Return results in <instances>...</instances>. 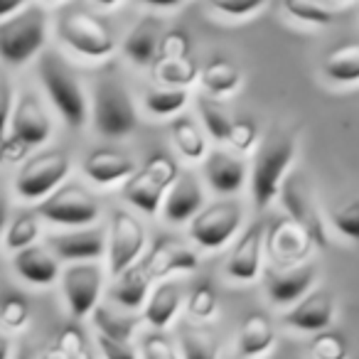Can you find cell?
<instances>
[{
	"instance_id": "obj_17",
	"label": "cell",
	"mask_w": 359,
	"mask_h": 359,
	"mask_svg": "<svg viewBox=\"0 0 359 359\" xmlns=\"http://www.w3.org/2000/svg\"><path fill=\"white\" fill-rule=\"evenodd\" d=\"M334 310H337V305H334L332 293L325 288H313L300 303H295L283 315V325L290 330H298V332L318 334L330 330L334 320Z\"/></svg>"
},
{
	"instance_id": "obj_46",
	"label": "cell",
	"mask_w": 359,
	"mask_h": 359,
	"mask_svg": "<svg viewBox=\"0 0 359 359\" xmlns=\"http://www.w3.org/2000/svg\"><path fill=\"white\" fill-rule=\"evenodd\" d=\"M140 357L143 359H182L172 339L163 332H150L140 342Z\"/></svg>"
},
{
	"instance_id": "obj_47",
	"label": "cell",
	"mask_w": 359,
	"mask_h": 359,
	"mask_svg": "<svg viewBox=\"0 0 359 359\" xmlns=\"http://www.w3.org/2000/svg\"><path fill=\"white\" fill-rule=\"evenodd\" d=\"M96 344H99L104 359H138L135 354V347L130 342H123V339H114L109 334H96Z\"/></svg>"
},
{
	"instance_id": "obj_50",
	"label": "cell",
	"mask_w": 359,
	"mask_h": 359,
	"mask_svg": "<svg viewBox=\"0 0 359 359\" xmlns=\"http://www.w3.org/2000/svg\"><path fill=\"white\" fill-rule=\"evenodd\" d=\"M22 8H25L22 0H0V22L8 20V18L15 15V13H20Z\"/></svg>"
},
{
	"instance_id": "obj_31",
	"label": "cell",
	"mask_w": 359,
	"mask_h": 359,
	"mask_svg": "<svg viewBox=\"0 0 359 359\" xmlns=\"http://www.w3.org/2000/svg\"><path fill=\"white\" fill-rule=\"evenodd\" d=\"M323 74L334 84L359 81V45H342L325 57Z\"/></svg>"
},
{
	"instance_id": "obj_29",
	"label": "cell",
	"mask_w": 359,
	"mask_h": 359,
	"mask_svg": "<svg viewBox=\"0 0 359 359\" xmlns=\"http://www.w3.org/2000/svg\"><path fill=\"white\" fill-rule=\"evenodd\" d=\"M170 135H172L175 148L187 160H205L207 158V138L200 130V126L190 116H177L170 123Z\"/></svg>"
},
{
	"instance_id": "obj_30",
	"label": "cell",
	"mask_w": 359,
	"mask_h": 359,
	"mask_svg": "<svg viewBox=\"0 0 359 359\" xmlns=\"http://www.w3.org/2000/svg\"><path fill=\"white\" fill-rule=\"evenodd\" d=\"M347 6H337V3H318V0H285L283 11L288 13L293 20L305 22L313 27H327L337 20V13L344 11Z\"/></svg>"
},
{
	"instance_id": "obj_8",
	"label": "cell",
	"mask_w": 359,
	"mask_h": 359,
	"mask_svg": "<svg viewBox=\"0 0 359 359\" xmlns=\"http://www.w3.org/2000/svg\"><path fill=\"white\" fill-rule=\"evenodd\" d=\"M72 160L65 150H42L22 163L15 177V192L27 202H42L60 190L69 175Z\"/></svg>"
},
{
	"instance_id": "obj_2",
	"label": "cell",
	"mask_w": 359,
	"mask_h": 359,
	"mask_svg": "<svg viewBox=\"0 0 359 359\" xmlns=\"http://www.w3.org/2000/svg\"><path fill=\"white\" fill-rule=\"evenodd\" d=\"M37 74L65 123L72 128H81L86 123L89 109H86V94L72 67L57 52H42L37 62Z\"/></svg>"
},
{
	"instance_id": "obj_36",
	"label": "cell",
	"mask_w": 359,
	"mask_h": 359,
	"mask_svg": "<svg viewBox=\"0 0 359 359\" xmlns=\"http://www.w3.org/2000/svg\"><path fill=\"white\" fill-rule=\"evenodd\" d=\"M91 315H94V325L101 334H109L114 339H123V342H130L135 327H138V318H133V315H118L114 310L104 308V305H99Z\"/></svg>"
},
{
	"instance_id": "obj_48",
	"label": "cell",
	"mask_w": 359,
	"mask_h": 359,
	"mask_svg": "<svg viewBox=\"0 0 359 359\" xmlns=\"http://www.w3.org/2000/svg\"><path fill=\"white\" fill-rule=\"evenodd\" d=\"M13 111H15V106H13V89L6 76H0V145L8 138L6 133L13 121Z\"/></svg>"
},
{
	"instance_id": "obj_24",
	"label": "cell",
	"mask_w": 359,
	"mask_h": 359,
	"mask_svg": "<svg viewBox=\"0 0 359 359\" xmlns=\"http://www.w3.org/2000/svg\"><path fill=\"white\" fill-rule=\"evenodd\" d=\"M276 344V327L273 320L266 313H249L244 318L236 334V352L241 359H256L271 352Z\"/></svg>"
},
{
	"instance_id": "obj_9",
	"label": "cell",
	"mask_w": 359,
	"mask_h": 359,
	"mask_svg": "<svg viewBox=\"0 0 359 359\" xmlns=\"http://www.w3.org/2000/svg\"><path fill=\"white\" fill-rule=\"evenodd\" d=\"M315 251V241L310 234L288 217H276L266 226V256L273 269H298L308 264Z\"/></svg>"
},
{
	"instance_id": "obj_33",
	"label": "cell",
	"mask_w": 359,
	"mask_h": 359,
	"mask_svg": "<svg viewBox=\"0 0 359 359\" xmlns=\"http://www.w3.org/2000/svg\"><path fill=\"white\" fill-rule=\"evenodd\" d=\"M200 67L192 57L187 60H175V62H158L153 67V76L168 89H187L200 79Z\"/></svg>"
},
{
	"instance_id": "obj_10",
	"label": "cell",
	"mask_w": 359,
	"mask_h": 359,
	"mask_svg": "<svg viewBox=\"0 0 359 359\" xmlns=\"http://www.w3.org/2000/svg\"><path fill=\"white\" fill-rule=\"evenodd\" d=\"M244 210L236 200H219L207 205L195 219L190 222V239L200 249L215 251L222 249L231 236L239 231Z\"/></svg>"
},
{
	"instance_id": "obj_19",
	"label": "cell",
	"mask_w": 359,
	"mask_h": 359,
	"mask_svg": "<svg viewBox=\"0 0 359 359\" xmlns=\"http://www.w3.org/2000/svg\"><path fill=\"white\" fill-rule=\"evenodd\" d=\"M202 210H205V192L200 180L192 172H180L163 202V217L170 224H185L195 219Z\"/></svg>"
},
{
	"instance_id": "obj_22",
	"label": "cell",
	"mask_w": 359,
	"mask_h": 359,
	"mask_svg": "<svg viewBox=\"0 0 359 359\" xmlns=\"http://www.w3.org/2000/svg\"><path fill=\"white\" fill-rule=\"evenodd\" d=\"M163 18L143 15L123 40V55L138 67H155L160 40H163Z\"/></svg>"
},
{
	"instance_id": "obj_32",
	"label": "cell",
	"mask_w": 359,
	"mask_h": 359,
	"mask_svg": "<svg viewBox=\"0 0 359 359\" xmlns=\"http://www.w3.org/2000/svg\"><path fill=\"white\" fill-rule=\"evenodd\" d=\"M180 354L182 359H217L219 342L207 327L182 325L180 327Z\"/></svg>"
},
{
	"instance_id": "obj_42",
	"label": "cell",
	"mask_w": 359,
	"mask_h": 359,
	"mask_svg": "<svg viewBox=\"0 0 359 359\" xmlns=\"http://www.w3.org/2000/svg\"><path fill=\"white\" fill-rule=\"evenodd\" d=\"M192 50V40L182 27H175L168 30L160 40V50H158V62H175V60H187ZM155 62V65H158Z\"/></svg>"
},
{
	"instance_id": "obj_49",
	"label": "cell",
	"mask_w": 359,
	"mask_h": 359,
	"mask_svg": "<svg viewBox=\"0 0 359 359\" xmlns=\"http://www.w3.org/2000/svg\"><path fill=\"white\" fill-rule=\"evenodd\" d=\"M18 359H62V354L47 344H32V342H22L20 349H18Z\"/></svg>"
},
{
	"instance_id": "obj_12",
	"label": "cell",
	"mask_w": 359,
	"mask_h": 359,
	"mask_svg": "<svg viewBox=\"0 0 359 359\" xmlns=\"http://www.w3.org/2000/svg\"><path fill=\"white\" fill-rule=\"evenodd\" d=\"M145 251V226L133 215L116 210L111 217V236H109V271L114 278L138 264Z\"/></svg>"
},
{
	"instance_id": "obj_38",
	"label": "cell",
	"mask_w": 359,
	"mask_h": 359,
	"mask_svg": "<svg viewBox=\"0 0 359 359\" xmlns=\"http://www.w3.org/2000/svg\"><path fill=\"white\" fill-rule=\"evenodd\" d=\"M219 310V295H217L215 285L210 280H202L192 288L190 298H187V315L195 323H207L212 320Z\"/></svg>"
},
{
	"instance_id": "obj_39",
	"label": "cell",
	"mask_w": 359,
	"mask_h": 359,
	"mask_svg": "<svg viewBox=\"0 0 359 359\" xmlns=\"http://www.w3.org/2000/svg\"><path fill=\"white\" fill-rule=\"evenodd\" d=\"M308 352L313 359H349V342L339 330H325L310 337Z\"/></svg>"
},
{
	"instance_id": "obj_25",
	"label": "cell",
	"mask_w": 359,
	"mask_h": 359,
	"mask_svg": "<svg viewBox=\"0 0 359 359\" xmlns=\"http://www.w3.org/2000/svg\"><path fill=\"white\" fill-rule=\"evenodd\" d=\"M13 266H15L18 276L32 285H52L60 278V264H57L55 254L37 244L18 251L13 256Z\"/></svg>"
},
{
	"instance_id": "obj_5",
	"label": "cell",
	"mask_w": 359,
	"mask_h": 359,
	"mask_svg": "<svg viewBox=\"0 0 359 359\" xmlns=\"http://www.w3.org/2000/svg\"><path fill=\"white\" fill-rule=\"evenodd\" d=\"M94 126L104 138L118 140L135 130L138 114L128 89L121 84L118 76L104 74L94 89Z\"/></svg>"
},
{
	"instance_id": "obj_44",
	"label": "cell",
	"mask_w": 359,
	"mask_h": 359,
	"mask_svg": "<svg viewBox=\"0 0 359 359\" xmlns=\"http://www.w3.org/2000/svg\"><path fill=\"white\" fill-rule=\"evenodd\" d=\"M266 8V0H212L210 11L229 20H246Z\"/></svg>"
},
{
	"instance_id": "obj_13",
	"label": "cell",
	"mask_w": 359,
	"mask_h": 359,
	"mask_svg": "<svg viewBox=\"0 0 359 359\" xmlns=\"http://www.w3.org/2000/svg\"><path fill=\"white\" fill-rule=\"evenodd\" d=\"M266 226L269 222L256 219L244 229L239 241L231 249L229 259H226V276L239 283H251L259 278L264 271V256H266Z\"/></svg>"
},
{
	"instance_id": "obj_26",
	"label": "cell",
	"mask_w": 359,
	"mask_h": 359,
	"mask_svg": "<svg viewBox=\"0 0 359 359\" xmlns=\"http://www.w3.org/2000/svg\"><path fill=\"white\" fill-rule=\"evenodd\" d=\"M150 283H153V276H150V269H148V264H145V259H140L138 264H133L126 273H121L118 278H116L114 288H111V295H114L116 303L123 305L126 310H135L143 303H148Z\"/></svg>"
},
{
	"instance_id": "obj_41",
	"label": "cell",
	"mask_w": 359,
	"mask_h": 359,
	"mask_svg": "<svg viewBox=\"0 0 359 359\" xmlns=\"http://www.w3.org/2000/svg\"><path fill=\"white\" fill-rule=\"evenodd\" d=\"M330 222H332V226L344 239L359 246V197L334 207V210L330 212Z\"/></svg>"
},
{
	"instance_id": "obj_45",
	"label": "cell",
	"mask_w": 359,
	"mask_h": 359,
	"mask_svg": "<svg viewBox=\"0 0 359 359\" xmlns=\"http://www.w3.org/2000/svg\"><path fill=\"white\" fill-rule=\"evenodd\" d=\"M226 143H229L236 153H251V150L256 148V143H259V126L251 118H234Z\"/></svg>"
},
{
	"instance_id": "obj_18",
	"label": "cell",
	"mask_w": 359,
	"mask_h": 359,
	"mask_svg": "<svg viewBox=\"0 0 359 359\" xmlns=\"http://www.w3.org/2000/svg\"><path fill=\"white\" fill-rule=\"evenodd\" d=\"M205 177L210 182V187L217 195H236V192L244 187L246 177H249L251 170L246 168L244 158L229 153V150L215 148L207 153L205 158Z\"/></svg>"
},
{
	"instance_id": "obj_7",
	"label": "cell",
	"mask_w": 359,
	"mask_h": 359,
	"mask_svg": "<svg viewBox=\"0 0 359 359\" xmlns=\"http://www.w3.org/2000/svg\"><path fill=\"white\" fill-rule=\"evenodd\" d=\"M278 202L283 207L285 217L293 219L298 226H303L318 249H327L330 236L327 226H325L323 210H320L318 195H315L313 185H310V180L305 177L303 170H290L288 177L283 180Z\"/></svg>"
},
{
	"instance_id": "obj_23",
	"label": "cell",
	"mask_w": 359,
	"mask_h": 359,
	"mask_svg": "<svg viewBox=\"0 0 359 359\" xmlns=\"http://www.w3.org/2000/svg\"><path fill=\"white\" fill-rule=\"evenodd\" d=\"M84 172L96 185H114L135 175V163L130 155L111 148H96L84 158Z\"/></svg>"
},
{
	"instance_id": "obj_3",
	"label": "cell",
	"mask_w": 359,
	"mask_h": 359,
	"mask_svg": "<svg viewBox=\"0 0 359 359\" xmlns=\"http://www.w3.org/2000/svg\"><path fill=\"white\" fill-rule=\"evenodd\" d=\"M47 37V13L25 3L20 13L0 22V60L8 67H22L42 50Z\"/></svg>"
},
{
	"instance_id": "obj_40",
	"label": "cell",
	"mask_w": 359,
	"mask_h": 359,
	"mask_svg": "<svg viewBox=\"0 0 359 359\" xmlns=\"http://www.w3.org/2000/svg\"><path fill=\"white\" fill-rule=\"evenodd\" d=\"M55 349L62 354V359H94L84 330L76 327V325H65L60 330L55 339Z\"/></svg>"
},
{
	"instance_id": "obj_43",
	"label": "cell",
	"mask_w": 359,
	"mask_h": 359,
	"mask_svg": "<svg viewBox=\"0 0 359 359\" xmlns=\"http://www.w3.org/2000/svg\"><path fill=\"white\" fill-rule=\"evenodd\" d=\"M0 323L8 330H22L30 323V303L20 293H13L0 300Z\"/></svg>"
},
{
	"instance_id": "obj_20",
	"label": "cell",
	"mask_w": 359,
	"mask_h": 359,
	"mask_svg": "<svg viewBox=\"0 0 359 359\" xmlns=\"http://www.w3.org/2000/svg\"><path fill=\"white\" fill-rule=\"evenodd\" d=\"M143 259L148 264L153 280L172 273H187V271H195L197 264H200V256L190 246L180 244L170 236H158Z\"/></svg>"
},
{
	"instance_id": "obj_11",
	"label": "cell",
	"mask_w": 359,
	"mask_h": 359,
	"mask_svg": "<svg viewBox=\"0 0 359 359\" xmlns=\"http://www.w3.org/2000/svg\"><path fill=\"white\" fill-rule=\"evenodd\" d=\"M37 215L50 224L60 226H89L99 217L96 200L79 185H62L47 200L37 205Z\"/></svg>"
},
{
	"instance_id": "obj_27",
	"label": "cell",
	"mask_w": 359,
	"mask_h": 359,
	"mask_svg": "<svg viewBox=\"0 0 359 359\" xmlns=\"http://www.w3.org/2000/svg\"><path fill=\"white\" fill-rule=\"evenodd\" d=\"M180 303H182L180 285L175 283V280H163V283H158L150 290V298L143 310L145 323L153 325L160 332V330L168 327L175 320V315H177V310H180Z\"/></svg>"
},
{
	"instance_id": "obj_14",
	"label": "cell",
	"mask_w": 359,
	"mask_h": 359,
	"mask_svg": "<svg viewBox=\"0 0 359 359\" xmlns=\"http://www.w3.org/2000/svg\"><path fill=\"white\" fill-rule=\"evenodd\" d=\"M101 269L96 264H72L62 273V290H65L67 308L72 318L81 320L84 315L99 308L101 298Z\"/></svg>"
},
{
	"instance_id": "obj_28",
	"label": "cell",
	"mask_w": 359,
	"mask_h": 359,
	"mask_svg": "<svg viewBox=\"0 0 359 359\" xmlns=\"http://www.w3.org/2000/svg\"><path fill=\"white\" fill-rule=\"evenodd\" d=\"M200 84L205 86L207 96H229L241 86V69L226 57H215L200 72Z\"/></svg>"
},
{
	"instance_id": "obj_6",
	"label": "cell",
	"mask_w": 359,
	"mask_h": 359,
	"mask_svg": "<svg viewBox=\"0 0 359 359\" xmlns=\"http://www.w3.org/2000/svg\"><path fill=\"white\" fill-rule=\"evenodd\" d=\"M57 35L76 55L89 60L109 57L116 50L114 30L106 25L104 18L94 15L86 8H65L57 20Z\"/></svg>"
},
{
	"instance_id": "obj_15",
	"label": "cell",
	"mask_w": 359,
	"mask_h": 359,
	"mask_svg": "<svg viewBox=\"0 0 359 359\" xmlns=\"http://www.w3.org/2000/svg\"><path fill=\"white\" fill-rule=\"evenodd\" d=\"M52 133V123L47 111L42 109L40 99L32 91H22L20 99L15 101V111H13L11 121V135L15 143L25 145L27 150L42 145Z\"/></svg>"
},
{
	"instance_id": "obj_4",
	"label": "cell",
	"mask_w": 359,
	"mask_h": 359,
	"mask_svg": "<svg viewBox=\"0 0 359 359\" xmlns=\"http://www.w3.org/2000/svg\"><path fill=\"white\" fill-rule=\"evenodd\" d=\"M180 177V168L170 155L155 153L145 160L140 170H135L133 177H128L121 187V195L126 202L138 207L145 215H155L163 207L170 187Z\"/></svg>"
},
{
	"instance_id": "obj_34",
	"label": "cell",
	"mask_w": 359,
	"mask_h": 359,
	"mask_svg": "<svg viewBox=\"0 0 359 359\" xmlns=\"http://www.w3.org/2000/svg\"><path fill=\"white\" fill-rule=\"evenodd\" d=\"M197 111H200L207 133L215 140H219V143H226L234 118H231L229 111L219 104V99H215V96H200V99H197Z\"/></svg>"
},
{
	"instance_id": "obj_1",
	"label": "cell",
	"mask_w": 359,
	"mask_h": 359,
	"mask_svg": "<svg viewBox=\"0 0 359 359\" xmlns=\"http://www.w3.org/2000/svg\"><path fill=\"white\" fill-rule=\"evenodd\" d=\"M295 135L288 130H271L254 153L251 163L249 182H251V197L259 210L271 207L280 195L283 180L293 168L295 158Z\"/></svg>"
},
{
	"instance_id": "obj_37",
	"label": "cell",
	"mask_w": 359,
	"mask_h": 359,
	"mask_svg": "<svg viewBox=\"0 0 359 359\" xmlns=\"http://www.w3.org/2000/svg\"><path fill=\"white\" fill-rule=\"evenodd\" d=\"M37 236H40V222H37V212L25 210V212H20L15 219H13L11 226H8L6 246L18 254V251L35 246Z\"/></svg>"
},
{
	"instance_id": "obj_21",
	"label": "cell",
	"mask_w": 359,
	"mask_h": 359,
	"mask_svg": "<svg viewBox=\"0 0 359 359\" xmlns=\"http://www.w3.org/2000/svg\"><path fill=\"white\" fill-rule=\"evenodd\" d=\"M47 244L57 259L72 261V264H89V261L104 256L106 236L101 229H76L50 236Z\"/></svg>"
},
{
	"instance_id": "obj_35",
	"label": "cell",
	"mask_w": 359,
	"mask_h": 359,
	"mask_svg": "<svg viewBox=\"0 0 359 359\" xmlns=\"http://www.w3.org/2000/svg\"><path fill=\"white\" fill-rule=\"evenodd\" d=\"M190 99V91L187 89H168V86H160V89H150L145 91V109L153 116H175L187 106Z\"/></svg>"
},
{
	"instance_id": "obj_16",
	"label": "cell",
	"mask_w": 359,
	"mask_h": 359,
	"mask_svg": "<svg viewBox=\"0 0 359 359\" xmlns=\"http://www.w3.org/2000/svg\"><path fill=\"white\" fill-rule=\"evenodd\" d=\"M315 276H318V266L313 261L298 266V269H273L271 266L264 273V285L271 303L293 308L295 303H300L313 290Z\"/></svg>"
},
{
	"instance_id": "obj_51",
	"label": "cell",
	"mask_w": 359,
	"mask_h": 359,
	"mask_svg": "<svg viewBox=\"0 0 359 359\" xmlns=\"http://www.w3.org/2000/svg\"><path fill=\"white\" fill-rule=\"evenodd\" d=\"M8 357H11V339H8V334L0 332V359Z\"/></svg>"
},
{
	"instance_id": "obj_52",
	"label": "cell",
	"mask_w": 359,
	"mask_h": 359,
	"mask_svg": "<svg viewBox=\"0 0 359 359\" xmlns=\"http://www.w3.org/2000/svg\"><path fill=\"white\" fill-rule=\"evenodd\" d=\"M6 222H8V202L0 197V236L6 231Z\"/></svg>"
}]
</instances>
